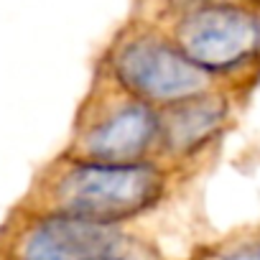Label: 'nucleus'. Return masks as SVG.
Segmentation results:
<instances>
[{
    "label": "nucleus",
    "instance_id": "1",
    "mask_svg": "<svg viewBox=\"0 0 260 260\" xmlns=\"http://www.w3.org/2000/svg\"><path fill=\"white\" fill-rule=\"evenodd\" d=\"M184 179L161 164L112 166L56 153L34 174L16 207L105 227H130L161 209Z\"/></svg>",
    "mask_w": 260,
    "mask_h": 260
},
{
    "label": "nucleus",
    "instance_id": "2",
    "mask_svg": "<svg viewBox=\"0 0 260 260\" xmlns=\"http://www.w3.org/2000/svg\"><path fill=\"white\" fill-rule=\"evenodd\" d=\"M158 26L176 49L219 84L260 64V8L245 0H169Z\"/></svg>",
    "mask_w": 260,
    "mask_h": 260
},
{
    "label": "nucleus",
    "instance_id": "3",
    "mask_svg": "<svg viewBox=\"0 0 260 260\" xmlns=\"http://www.w3.org/2000/svg\"><path fill=\"white\" fill-rule=\"evenodd\" d=\"M97 72L153 110L227 87L191 64L158 26L143 18L130 21L112 36L97 61Z\"/></svg>",
    "mask_w": 260,
    "mask_h": 260
},
{
    "label": "nucleus",
    "instance_id": "4",
    "mask_svg": "<svg viewBox=\"0 0 260 260\" xmlns=\"http://www.w3.org/2000/svg\"><path fill=\"white\" fill-rule=\"evenodd\" d=\"M158 110L125 94L105 74L94 72L59 153L89 164L138 166L158 164Z\"/></svg>",
    "mask_w": 260,
    "mask_h": 260
},
{
    "label": "nucleus",
    "instance_id": "5",
    "mask_svg": "<svg viewBox=\"0 0 260 260\" xmlns=\"http://www.w3.org/2000/svg\"><path fill=\"white\" fill-rule=\"evenodd\" d=\"M0 260H169L130 227H105L13 207L0 224Z\"/></svg>",
    "mask_w": 260,
    "mask_h": 260
},
{
    "label": "nucleus",
    "instance_id": "6",
    "mask_svg": "<svg viewBox=\"0 0 260 260\" xmlns=\"http://www.w3.org/2000/svg\"><path fill=\"white\" fill-rule=\"evenodd\" d=\"M232 117L235 107L230 87H217L199 97L158 110V164L181 176H191L212 153V148L224 138Z\"/></svg>",
    "mask_w": 260,
    "mask_h": 260
},
{
    "label": "nucleus",
    "instance_id": "7",
    "mask_svg": "<svg viewBox=\"0 0 260 260\" xmlns=\"http://www.w3.org/2000/svg\"><path fill=\"white\" fill-rule=\"evenodd\" d=\"M189 260H260V227L240 230L222 240L207 242L197 247Z\"/></svg>",
    "mask_w": 260,
    "mask_h": 260
}]
</instances>
